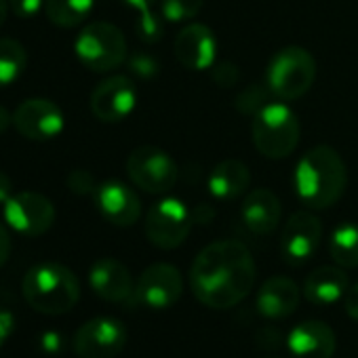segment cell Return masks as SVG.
<instances>
[{"instance_id":"d590c367","label":"cell","mask_w":358,"mask_h":358,"mask_svg":"<svg viewBox=\"0 0 358 358\" xmlns=\"http://www.w3.org/2000/svg\"><path fill=\"white\" fill-rule=\"evenodd\" d=\"M343 303H345V312L352 320H358V282L352 285L343 297Z\"/></svg>"},{"instance_id":"5b68a950","label":"cell","mask_w":358,"mask_h":358,"mask_svg":"<svg viewBox=\"0 0 358 358\" xmlns=\"http://www.w3.org/2000/svg\"><path fill=\"white\" fill-rule=\"evenodd\" d=\"M316 80V62L301 47H282L276 51L266 70V85L280 101L303 97Z\"/></svg>"},{"instance_id":"8d00e7d4","label":"cell","mask_w":358,"mask_h":358,"mask_svg":"<svg viewBox=\"0 0 358 358\" xmlns=\"http://www.w3.org/2000/svg\"><path fill=\"white\" fill-rule=\"evenodd\" d=\"M11 249H13V245H11V234H9V230L0 224V268H3L5 264H7V259H9V255H11Z\"/></svg>"},{"instance_id":"4316f807","label":"cell","mask_w":358,"mask_h":358,"mask_svg":"<svg viewBox=\"0 0 358 358\" xmlns=\"http://www.w3.org/2000/svg\"><path fill=\"white\" fill-rule=\"evenodd\" d=\"M270 87L264 83H257V85H249L245 89L238 91L236 95V110L247 114V116H255L262 108H266L270 103Z\"/></svg>"},{"instance_id":"ac0fdd59","label":"cell","mask_w":358,"mask_h":358,"mask_svg":"<svg viewBox=\"0 0 358 358\" xmlns=\"http://www.w3.org/2000/svg\"><path fill=\"white\" fill-rule=\"evenodd\" d=\"M293 358H331L335 354L337 337L322 320H303L295 324L287 337Z\"/></svg>"},{"instance_id":"7a4b0ae2","label":"cell","mask_w":358,"mask_h":358,"mask_svg":"<svg viewBox=\"0 0 358 358\" xmlns=\"http://www.w3.org/2000/svg\"><path fill=\"white\" fill-rule=\"evenodd\" d=\"M297 199L312 211L333 207L348 188V169L343 158L331 145L310 148L293 173Z\"/></svg>"},{"instance_id":"ba28073f","label":"cell","mask_w":358,"mask_h":358,"mask_svg":"<svg viewBox=\"0 0 358 358\" xmlns=\"http://www.w3.org/2000/svg\"><path fill=\"white\" fill-rule=\"evenodd\" d=\"M192 224V209H188L179 199H162L150 207L143 230L150 245L171 251L184 245Z\"/></svg>"},{"instance_id":"1f68e13d","label":"cell","mask_w":358,"mask_h":358,"mask_svg":"<svg viewBox=\"0 0 358 358\" xmlns=\"http://www.w3.org/2000/svg\"><path fill=\"white\" fill-rule=\"evenodd\" d=\"M9 7L20 20H32L45 11V0H9Z\"/></svg>"},{"instance_id":"d4e9b609","label":"cell","mask_w":358,"mask_h":358,"mask_svg":"<svg viewBox=\"0 0 358 358\" xmlns=\"http://www.w3.org/2000/svg\"><path fill=\"white\" fill-rule=\"evenodd\" d=\"M28 66V51L15 38H0V89L13 85Z\"/></svg>"},{"instance_id":"7c38bea8","label":"cell","mask_w":358,"mask_h":358,"mask_svg":"<svg viewBox=\"0 0 358 358\" xmlns=\"http://www.w3.org/2000/svg\"><path fill=\"white\" fill-rule=\"evenodd\" d=\"M13 124L20 135L30 141H51L64 133L66 116L55 101L32 97L17 106L13 112Z\"/></svg>"},{"instance_id":"60d3db41","label":"cell","mask_w":358,"mask_h":358,"mask_svg":"<svg viewBox=\"0 0 358 358\" xmlns=\"http://www.w3.org/2000/svg\"><path fill=\"white\" fill-rule=\"evenodd\" d=\"M124 3H127L129 7H133V9H137V11L141 13V11L152 9V5L156 3V0H124Z\"/></svg>"},{"instance_id":"8992f818","label":"cell","mask_w":358,"mask_h":358,"mask_svg":"<svg viewBox=\"0 0 358 358\" xmlns=\"http://www.w3.org/2000/svg\"><path fill=\"white\" fill-rule=\"evenodd\" d=\"M74 53L87 70L97 74L116 70L129 57L124 34L108 22L87 24L74 41Z\"/></svg>"},{"instance_id":"3957f363","label":"cell","mask_w":358,"mask_h":358,"mask_svg":"<svg viewBox=\"0 0 358 358\" xmlns=\"http://www.w3.org/2000/svg\"><path fill=\"white\" fill-rule=\"evenodd\" d=\"M22 293L32 310L57 316L70 312L78 303L80 282L68 266L43 262L26 272L22 280Z\"/></svg>"},{"instance_id":"f546056e","label":"cell","mask_w":358,"mask_h":358,"mask_svg":"<svg viewBox=\"0 0 358 358\" xmlns=\"http://www.w3.org/2000/svg\"><path fill=\"white\" fill-rule=\"evenodd\" d=\"M97 182L91 171L87 169H74L70 175H68V188L72 194H78V196H87V194H95L97 190Z\"/></svg>"},{"instance_id":"9c48e42d","label":"cell","mask_w":358,"mask_h":358,"mask_svg":"<svg viewBox=\"0 0 358 358\" xmlns=\"http://www.w3.org/2000/svg\"><path fill=\"white\" fill-rule=\"evenodd\" d=\"M5 222L22 236L36 238L47 234L55 224V207L41 192H15L3 205Z\"/></svg>"},{"instance_id":"d6986e66","label":"cell","mask_w":358,"mask_h":358,"mask_svg":"<svg viewBox=\"0 0 358 358\" xmlns=\"http://www.w3.org/2000/svg\"><path fill=\"white\" fill-rule=\"evenodd\" d=\"M282 217V205L278 196L268 188L251 190L241 205V222L243 226L257 236H268L276 230Z\"/></svg>"},{"instance_id":"74e56055","label":"cell","mask_w":358,"mask_h":358,"mask_svg":"<svg viewBox=\"0 0 358 358\" xmlns=\"http://www.w3.org/2000/svg\"><path fill=\"white\" fill-rule=\"evenodd\" d=\"M13 182H11V177L7 173L0 171V205H5L11 196H13Z\"/></svg>"},{"instance_id":"484cf974","label":"cell","mask_w":358,"mask_h":358,"mask_svg":"<svg viewBox=\"0 0 358 358\" xmlns=\"http://www.w3.org/2000/svg\"><path fill=\"white\" fill-rule=\"evenodd\" d=\"M205 0H160V13L171 24H182L199 17Z\"/></svg>"},{"instance_id":"44dd1931","label":"cell","mask_w":358,"mask_h":358,"mask_svg":"<svg viewBox=\"0 0 358 358\" xmlns=\"http://www.w3.org/2000/svg\"><path fill=\"white\" fill-rule=\"evenodd\" d=\"M251 186V171L243 160L228 158L217 162L209 177H207V188L213 199L230 203L243 196Z\"/></svg>"},{"instance_id":"836d02e7","label":"cell","mask_w":358,"mask_h":358,"mask_svg":"<svg viewBox=\"0 0 358 358\" xmlns=\"http://www.w3.org/2000/svg\"><path fill=\"white\" fill-rule=\"evenodd\" d=\"M13 327H15L13 314L0 308V348H3L7 343V339L13 335Z\"/></svg>"},{"instance_id":"5bb4252c","label":"cell","mask_w":358,"mask_h":358,"mask_svg":"<svg viewBox=\"0 0 358 358\" xmlns=\"http://www.w3.org/2000/svg\"><path fill=\"white\" fill-rule=\"evenodd\" d=\"M320 241H322L320 220L310 211H297L289 217L280 236L282 257L289 264L299 266L318 251Z\"/></svg>"},{"instance_id":"603a6c76","label":"cell","mask_w":358,"mask_h":358,"mask_svg":"<svg viewBox=\"0 0 358 358\" xmlns=\"http://www.w3.org/2000/svg\"><path fill=\"white\" fill-rule=\"evenodd\" d=\"M95 0H45V15L57 28H76L93 11Z\"/></svg>"},{"instance_id":"ab89813d","label":"cell","mask_w":358,"mask_h":358,"mask_svg":"<svg viewBox=\"0 0 358 358\" xmlns=\"http://www.w3.org/2000/svg\"><path fill=\"white\" fill-rule=\"evenodd\" d=\"M11 122H13V116H11V112H9L5 106H0V133H5V131L11 127Z\"/></svg>"},{"instance_id":"f35d334b","label":"cell","mask_w":358,"mask_h":358,"mask_svg":"<svg viewBox=\"0 0 358 358\" xmlns=\"http://www.w3.org/2000/svg\"><path fill=\"white\" fill-rule=\"evenodd\" d=\"M215 217V211L209 205H199L196 209H192V220L194 224H209Z\"/></svg>"},{"instance_id":"f1b7e54d","label":"cell","mask_w":358,"mask_h":358,"mask_svg":"<svg viewBox=\"0 0 358 358\" xmlns=\"http://www.w3.org/2000/svg\"><path fill=\"white\" fill-rule=\"evenodd\" d=\"M135 30L143 43H158L162 36V22L156 17V13H152V9H148V11H141Z\"/></svg>"},{"instance_id":"277c9868","label":"cell","mask_w":358,"mask_h":358,"mask_svg":"<svg viewBox=\"0 0 358 358\" xmlns=\"http://www.w3.org/2000/svg\"><path fill=\"white\" fill-rule=\"evenodd\" d=\"M251 137L262 156L280 160L295 152L301 137V124L287 103L270 101L253 116Z\"/></svg>"},{"instance_id":"7bdbcfd3","label":"cell","mask_w":358,"mask_h":358,"mask_svg":"<svg viewBox=\"0 0 358 358\" xmlns=\"http://www.w3.org/2000/svg\"><path fill=\"white\" fill-rule=\"evenodd\" d=\"M268 358H276V356H268Z\"/></svg>"},{"instance_id":"8fae6325","label":"cell","mask_w":358,"mask_h":358,"mask_svg":"<svg viewBox=\"0 0 358 358\" xmlns=\"http://www.w3.org/2000/svg\"><path fill=\"white\" fill-rule=\"evenodd\" d=\"M184 293V276L171 264H152L148 266L133 291V299L139 306L152 308V310H164L179 301Z\"/></svg>"},{"instance_id":"b9f144b4","label":"cell","mask_w":358,"mask_h":358,"mask_svg":"<svg viewBox=\"0 0 358 358\" xmlns=\"http://www.w3.org/2000/svg\"><path fill=\"white\" fill-rule=\"evenodd\" d=\"M9 0H0V28L5 26V22H7V15H9Z\"/></svg>"},{"instance_id":"cb8c5ba5","label":"cell","mask_w":358,"mask_h":358,"mask_svg":"<svg viewBox=\"0 0 358 358\" xmlns=\"http://www.w3.org/2000/svg\"><path fill=\"white\" fill-rule=\"evenodd\" d=\"M331 259L341 268H358V224H341L329 238Z\"/></svg>"},{"instance_id":"30bf717a","label":"cell","mask_w":358,"mask_h":358,"mask_svg":"<svg viewBox=\"0 0 358 358\" xmlns=\"http://www.w3.org/2000/svg\"><path fill=\"white\" fill-rule=\"evenodd\" d=\"M127 343V329L120 320L97 316L78 327L72 350L78 358H116Z\"/></svg>"},{"instance_id":"ffe728a7","label":"cell","mask_w":358,"mask_h":358,"mask_svg":"<svg viewBox=\"0 0 358 358\" xmlns=\"http://www.w3.org/2000/svg\"><path fill=\"white\" fill-rule=\"evenodd\" d=\"M299 299L301 291L289 276H272L259 287L255 308L264 318L280 320L297 310Z\"/></svg>"},{"instance_id":"7402d4cb","label":"cell","mask_w":358,"mask_h":358,"mask_svg":"<svg viewBox=\"0 0 358 358\" xmlns=\"http://www.w3.org/2000/svg\"><path fill=\"white\" fill-rule=\"evenodd\" d=\"M348 289L350 280L341 266H320L303 280V295L314 306H331L345 297Z\"/></svg>"},{"instance_id":"e575fe53","label":"cell","mask_w":358,"mask_h":358,"mask_svg":"<svg viewBox=\"0 0 358 358\" xmlns=\"http://www.w3.org/2000/svg\"><path fill=\"white\" fill-rule=\"evenodd\" d=\"M255 339L262 345V350H270V348L274 350V348L280 345V333H278V329H262Z\"/></svg>"},{"instance_id":"6da1fadb","label":"cell","mask_w":358,"mask_h":358,"mask_svg":"<svg viewBox=\"0 0 358 358\" xmlns=\"http://www.w3.org/2000/svg\"><path fill=\"white\" fill-rule=\"evenodd\" d=\"M255 278V259L241 241H215L207 245L190 268L194 297L213 310L238 306L253 291Z\"/></svg>"},{"instance_id":"4fadbf2b","label":"cell","mask_w":358,"mask_h":358,"mask_svg":"<svg viewBox=\"0 0 358 358\" xmlns=\"http://www.w3.org/2000/svg\"><path fill=\"white\" fill-rule=\"evenodd\" d=\"M137 106L135 83L124 74L103 78L91 93V112L101 122H120Z\"/></svg>"},{"instance_id":"52a82bcc","label":"cell","mask_w":358,"mask_h":358,"mask_svg":"<svg viewBox=\"0 0 358 358\" xmlns=\"http://www.w3.org/2000/svg\"><path fill=\"white\" fill-rule=\"evenodd\" d=\"M127 175L139 190L162 196L175 188L179 169L164 150L156 145H139L127 158Z\"/></svg>"},{"instance_id":"83f0119b","label":"cell","mask_w":358,"mask_h":358,"mask_svg":"<svg viewBox=\"0 0 358 358\" xmlns=\"http://www.w3.org/2000/svg\"><path fill=\"white\" fill-rule=\"evenodd\" d=\"M127 66H129L131 74H135L141 80H152L160 72L158 59L148 55V53H133V55H129L127 57Z\"/></svg>"},{"instance_id":"4dcf8cb0","label":"cell","mask_w":358,"mask_h":358,"mask_svg":"<svg viewBox=\"0 0 358 358\" xmlns=\"http://www.w3.org/2000/svg\"><path fill=\"white\" fill-rule=\"evenodd\" d=\"M211 78L217 87L230 89L241 80V72L232 62H215V66L211 68Z\"/></svg>"},{"instance_id":"d6a6232c","label":"cell","mask_w":358,"mask_h":358,"mask_svg":"<svg viewBox=\"0 0 358 358\" xmlns=\"http://www.w3.org/2000/svg\"><path fill=\"white\" fill-rule=\"evenodd\" d=\"M41 350L49 354H57L64 350V337L57 331H47L41 335Z\"/></svg>"},{"instance_id":"2e32d148","label":"cell","mask_w":358,"mask_h":358,"mask_svg":"<svg viewBox=\"0 0 358 358\" xmlns=\"http://www.w3.org/2000/svg\"><path fill=\"white\" fill-rule=\"evenodd\" d=\"M93 199H95V205H97V211L101 213V217L112 226L129 228L141 215V203H139L137 194L133 192V188H129L122 182L110 179V182L99 184Z\"/></svg>"},{"instance_id":"e0dca14e","label":"cell","mask_w":358,"mask_h":358,"mask_svg":"<svg viewBox=\"0 0 358 358\" xmlns=\"http://www.w3.org/2000/svg\"><path fill=\"white\" fill-rule=\"evenodd\" d=\"M89 285L91 289L103 299L112 303H124L133 299L135 280L129 268L112 257L97 259L89 270Z\"/></svg>"},{"instance_id":"9a60e30c","label":"cell","mask_w":358,"mask_h":358,"mask_svg":"<svg viewBox=\"0 0 358 358\" xmlns=\"http://www.w3.org/2000/svg\"><path fill=\"white\" fill-rule=\"evenodd\" d=\"M175 57L188 70H211L217 62V38L205 24H188L175 36Z\"/></svg>"}]
</instances>
